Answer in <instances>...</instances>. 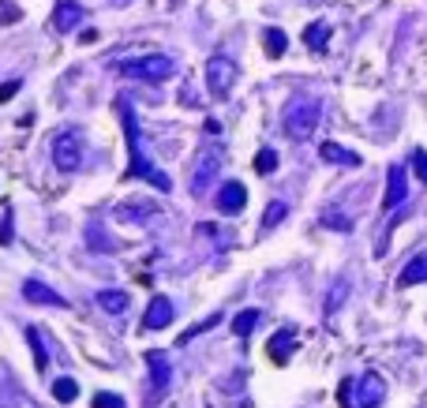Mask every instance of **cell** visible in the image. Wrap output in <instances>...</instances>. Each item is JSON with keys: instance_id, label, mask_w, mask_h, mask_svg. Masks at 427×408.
Returning a JSON list of instances; mask_svg holds the SVG:
<instances>
[{"instance_id": "obj_1", "label": "cell", "mask_w": 427, "mask_h": 408, "mask_svg": "<svg viewBox=\"0 0 427 408\" xmlns=\"http://www.w3.org/2000/svg\"><path fill=\"white\" fill-rule=\"evenodd\" d=\"M120 113H124V132H128V146H131V165H128V173L131 180H147V184H154L158 191H169L172 188V180L161 173V169L154 165V161L147 157V150H142V139H139V124H135V116H131V109L124 101H120Z\"/></svg>"}, {"instance_id": "obj_2", "label": "cell", "mask_w": 427, "mask_h": 408, "mask_svg": "<svg viewBox=\"0 0 427 408\" xmlns=\"http://www.w3.org/2000/svg\"><path fill=\"white\" fill-rule=\"evenodd\" d=\"M124 75H131V79H147V83H165L177 75V60L165 57V52H147V57H128L116 64Z\"/></svg>"}, {"instance_id": "obj_3", "label": "cell", "mask_w": 427, "mask_h": 408, "mask_svg": "<svg viewBox=\"0 0 427 408\" xmlns=\"http://www.w3.org/2000/svg\"><path fill=\"white\" fill-rule=\"evenodd\" d=\"M203 75H206V87H210V98L225 101L236 87V60L229 57V52H214V57L206 60Z\"/></svg>"}, {"instance_id": "obj_4", "label": "cell", "mask_w": 427, "mask_h": 408, "mask_svg": "<svg viewBox=\"0 0 427 408\" xmlns=\"http://www.w3.org/2000/svg\"><path fill=\"white\" fill-rule=\"evenodd\" d=\"M319 116H323V105H319V101L297 98L289 109H285V132L297 139V143H304V139H311L315 124H319Z\"/></svg>"}, {"instance_id": "obj_5", "label": "cell", "mask_w": 427, "mask_h": 408, "mask_svg": "<svg viewBox=\"0 0 427 408\" xmlns=\"http://www.w3.org/2000/svg\"><path fill=\"white\" fill-rule=\"evenodd\" d=\"M83 146H86V139L75 132V127L57 132L53 135V165H57L60 173H75V169L83 165Z\"/></svg>"}, {"instance_id": "obj_6", "label": "cell", "mask_w": 427, "mask_h": 408, "mask_svg": "<svg viewBox=\"0 0 427 408\" xmlns=\"http://www.w3.org/2000/svg\"><path fill=\"white\" fill-rule=\"evenodd\" d=\"M142 360H147V367H150V386H154V393H150V397H154V401H158V397L169 390V379H172V363H169V356H165V352H158V349H150V352H147V356H142Z\"/></svg>"}, {"instance_id": "obj_7", "label": "cell", "mask_w": 427, "mask_h": 408, "mask_svg": "<svg viewBox=\"0 0 427 408\" xmlns=\"http://www.w3.org/2000/svg\"><path fill=\"white\" fill-rule=\"evenodd\" d=\"M49 27L57 30V34H68V30L83 27V4H75V0H57V8H53V15H49Z\"/></svg>"}, {"instance_id": "obj_8", "label": "cell", "mask_w": 427, "mask_h": 408, "mask_svg": "<svg viewBox=\"0 0 427 408\" xmlns=\"http://www.w3.org/2000/svg\"><path fill=\"white\" fill-rule=\"evenodd\" d=\"M172 315H177V307H172L169 296H154L147 307V315H142V330H165L172 326Z\"/></svg>"}, {"instance_id": "obj_9", "label": "cell", "mask_w": 427, "mask_h": 408, "mask_svg": "<svg viewBox=\"0 0 427 408\" xmlns=\"http://www.w3.org/2000/svg\"><path fill=\"white\" fill-rule=\"evenodd\" d=\"M214 202H217V210H222V213H240L248 206V188L240 184V180H225Z\"/></svg>"}, {"instance_id": "obj_10", "label": "cell", "mask_w": 427, "mask_h": 408, "mask_svg": "<svg viewBox=\"0 0 427 408\" xmlns=\"http://www.w3.org/2000/svg\"><path fill=\"white\" fill-rule=\"evenodd\" d=\"M353 390L360 397V408H379L382 397H386V386H382L379 374H364L360 382H353Z\"/></svg>"}, {"instance_id": "obj_11", "label": "cell", "mask_w": 427, "mask_h": 408, "mask_svg": "<svg viewBox=\"0 0 427 408\" xmlns=\"http://www.w3.org/2000/svg\"><path fill=\"white\" fill-rule=\"evenodd\" d=\"M405 191H409V180H405V169L401 165H393L390 169V176H386V195H382V210H393V206H401L405 202Z\"/></svg>"}, {"instance_id": "obj_12", "label": "cell", "mask_w": 427, "mask_h": 408, "mask_svg": "<svg viewBox=\"0 0 427 408\" xmlns=\"http://www.w3.org/2000/svg\"><path fill=\"white\" fill-rule=\"evenodd\" d=\"M319 157L330 161V165L360 169V154H356V150H348V146H341V143H323V146H319Z\"/></svg>"}, {"instance_id": "obj_13", "label": "cell", "mask_w": 427, "mask_h": 408, "mask_svg": "<svg viewBox=\"0 0 427 408\" xmlns=\"http://www.w3.org/2000/svg\"><path fill=\"white\" fill-rule=\"evenodd\" d=\"M292 349H297V334L292 330H278V334L270 337V345H266V352L273 356V363H285L292 356Z\"/></svg>"}, {"instance_id": "obj_14", "label": "cell", "mask_w": 427, "mask_h": 408, "mask_svg": "<svg viewBox=\"0 0 427 408\" xmlns=\"http://www.w3.org/2000/svg\"><path fill=\"white\" fill-rule=\"evenodd\" d=\"M23 296L30 300V304H53V307H64V300L53 293L49 285H41V281H34V277H30V281H23Z\"/></svg>"}, {"instance_id": "obj_15", "label": "cell", "mask_w": 427, "mask_h": 408, "mask_svg": "<svg viewBox=\"0 0 427 408\" xmlns=\"http://www.w3.org/2000/svg\"><path fill=\"white\" fill-rule=\"evenodd\" d=\"M423 281H427V255H416V259L401 270L398 285H401V288H409V285H423Z\"/></svg>"}, {"instance_id": "obj_16", "label": "cell", "mask_w": 427, "mask_h": 408, "mask_svg": "<svg viewBox=\"0 0 427 408\" xmlns=\"http://www.w3.org/2000/svg\"><path fill=\"white\" fill-rule=\"evenodd\" d=\"M262 45H266V57H285V49H289V38H285V30H278V27H266L262 30Z\"/></svg>"}, {"instance_id": "obj_17", "label": "cell", "mask_w": 427, "mask_h": 408, "mask_svg": "<svg viewBox=\"0 0 427 408\" xmlns=\"http://www.w3.org/2000/svg\"><path fill=\"white\" fill-rule=\"evenodd\" d=\"M97 304H102L109 315H124L128 311V293H120V288H105V293H97Z\"/></svg>"}, {"instance_id": "obj_18", "label": "cell", "mask_w": 427, "mask_h": 408, "mask_svg": "<svg viewBox=\"0 0 427 408\" xmlns=\"http://www.w3.org/2000/svg\"><path fill=\"white\" fill-rule=\"evenodd\" d=\"M326 41H330V27L326 23H311L308 30H304V45L308 49L319 52V49H326Z\"/></svg>"}, {"instance_id": "obj_19", "label": "cell", "mask_w": 427, "mask_h": 408, "mask_svg": "<svg viewBox=\"0 0 427 408\" xmlns=\"http://www.w3.org/2000/svg\"><path fill=\"white\" fill-rule=\"evenodd\" d=\"M262 318V311H255V307H248V311H240V315L233 318V334L236 337H248L251 330H255V322Z\"/></svg>"}, {"instance_id": "obj_20", "label": "cell", "mask_w": 427, "mask_h": 408, "mask_svg": "<svg viewBox=\"0 0 427 408\" xmlns=\"http://www.w3.org/2000/svg\"><path fill=\"white\" fill-rule=\"evenodd\" d=\"M285 213H289V206H285V202H281V199H273V202H270V206H266V213H262V221H259V229H262V232H270V229H273V225H281V221H285Z\"/></svg>"}, {"instance_id": "obj_21", "label": "cell", "mask_w": 427, "mask_h": 408, "mask_svg": "<svg viewBox=\"0 0 427 408\" xmlns=\"http://www.w3.org/2000/svg\"><path fill=\"white\" fill-rule=\"evenodd\" d=\"M217 161H222V154H217V150H210V161H199V169H195V191H203L206 184H210L214 180V169H217Z\"/></svg>"}, {"instance_id": "obj_22", "label": "cell", "mask_w": 427, "mask_h": 408, "mask_svg": "<svg viewBox=\"0 0 427 408\" xmlns=\"http://www.w3.org/2000/svg\"><path fill=\"white\" fill-rule=\"evenodd\" d=\"M53 397H57L60 405H72L75 397H79V386H75L72 379H57L53 382Z\"/></svg>"}, {"instance_id": "obj_23", "label": "cell", "mask_w": 427, "mask_h": 408, "mask_svg": "<svg viewBox=\"0 0 427 408\" xmlns=\"http://www.w3.org/2000/svg\"><path fill=\"white\" fill-rule=\"evenodd\" d=\"M323 225H326V229H341V232H348V229H353V218H345V213L341 210H323Z\"/></svg>"}, {"instance_id": "obj_24", "label": "cell", "mask_w": 427, "mask_h": 408, "mask_svg": "<svg viewBox=\"0 0 427 408\" xmlns=\"http://www.w3.org/2000/svg\"><path fill=\"white\" fill-rule=\"evenodd\" d=\"M273 169H278V154H273V150H259V154H255V173L270 176Z\"/></svg>"}, {"instance_id": "obj_25", "label": "cell", "mask_w": 427, "mask_h": 408, "mask_svg": "<svg viewBox=\"0 0 427 408\" xmlns=\"http://www.w3.org/2000/svg\"><path fill=\"white\" fill-rule=\"evenodd\" d=\"M27 341H30V349H34V363H38V371H46V349H41L38 330H27Z\"/></svg>"}, {"instance_id": "obj_26", "label": "cell", "mask_w": 427, "mask_h": 408, "mask_svg": "<svg viewBox=\"0 0 427 408\" xmlns=\"http://www.w3.org/2000/svg\"><path fill=\"white\" fill-rule=\"evenodd\" d=\"M345 281H337L334 288H330V300H326V311H337V307H341V300H345Z\"/></svg>"}, {"instance_id": "obj_27", "label": "cell", "mask_w": 427, "mask_h": 408, "mask_svg": "<svg viewBox=\"0 0 427 408\" xmlns=\"http://www.w3.org/2000/svg\"><path fill=\"white\" fill-rule=\"evenodd\" d=\"M217 322H222V315H210V318H206V322H195V326L188 330V334H184L180 341H191L195 334H203V330H210V326H217Z\"/></svg>"}, {"instance_id": "obj_28", "label": "cell", "mask_w": 427, "mask_h": 408, "mask_svg": "<svg viewBox=\"0 0 427 408\" xmlns=\"http://www.w3.org/2000/svg\"><path fill=\"white\" fill-rule=\"evenodd\" d=\"M412 169H416V176L427 184V150H416L412 154Z\"/></svg>"}, {"instance_id": "obj_29", "label": "cell", "mask_w": 427, "mask_h": 408, "mask_svg": "<svg viewBox=\"0 0 427 408\" xmlns=\"http://www.w3.org/2000/svg\"><path fill=\"white\" fill-rule=\"evenodd\" d=\"M94 408H124V401H120V397H109V393H97Z\"/></svg>"}, {"instance_id": "obj_30", "label": "cell", "mask_w": 427, "mask_h": 408, "mask_svg": "<svg viewBox=\"0 0 427 408\" xmlns=\"http://www.w3.org/2000/svg\"><path fill=\"white\" fill-rule=\"evenodd\" d=\"M0 244H4V248L12 244V210H8L4 221H0Z\"/></svg>"}, {"instance_id": "obj_31", "label": "cell", "mask_w": 427, "mask_h": 408, "mask_svg": "<svg viewBox=\"0 0 427 408\" xmlns=\"http://www.w3.org/2000/svg\"><path fill=\"white\" fill-rule=\"evenodd\" d=\"M15 90H19V79H8L4 87H0V101H8V98H15Z\"/></svg>"}, {"instance_id": "obj_32", "label": "cell", "mask_w": 427, "mask_h": 408, "mask_svg": "<svg viewBox=\"0 0 427 408\" xmlns=\"http://www.w3.org/2000/svg\"><path fill=\"white\" fill-rule=\"evenodd\" d=\"M0 8H4V0H0ZM4 23H12V15H0V27H4Z\"/></svg>"}]
</instances>
